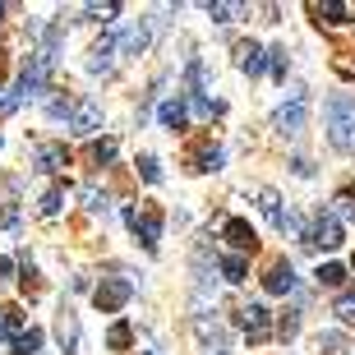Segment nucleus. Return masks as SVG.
I'll list each match as a JSON object with an SVG mask.
<instances>
[{
  "label": "nucleus",
  "instance_id": "obj_13",
  "mask_svg": "<svg viewBox=\"0 0 355 355\" xmlns=\"http://www.w3.org/2000/svg\"><path fill=\"white\" fill-rule=\"evenodd\" d=\"M33 162H37V171H42V175H60V171L69 166V153H65V144H42Z\"/></svg>",
  "mask_w": 355,
  "mask_h": 355
},
{
  "label": "nucleus",
  "instance_id": "obj_28",
  "mask_svg": "<svg viewBox=\"0 0 355 355\" xmlns=\"http://www.w3.org/2000/svg\"><path fill=\"white\" fill-rule=\"evenodd\" d=\"M342 282H346V268L342 263H323V268H318V286H332V291H337Z\"/></svg>",
  "mask_w": 355,
  "mask_h": 355
},
{
  "label": "nucleus",
  "instance_id": "obj_14",
  "mask_svg": "<svg viewBox=\"0 0 355 355\" xmlns=\"http://www.w3.org/2000/svg\"><path fill=\"white\" fill-rule=\"evenodd\" d=\"M263 286H268V295H291V291H295V268H291V259H282V263L268 268Z\"/></svg>",
  "mask_w": 355,
  "mask_h": 355
},
{
  "label": "nucleus",
  "instance_id": "obj_27",
  "mask_svg": "<svg viewBox=\"0 0 355 355\" xmlns=\"http://www.w3.org/2000/svg\"><path fill=\"white\" fill-rule=\"evenodd\" d=\"M37 346H42V328H28L24 337L10 346V351H14V355H37Z\"/></svg>",
  "mask_w": 355,
  "mask_h": 355
},
{
  "label": "nucleus",
  "instance_id": "obj_9",
  "mask_svg": "<svg viewBox=\"0 0 355 355\" xmlns=\"http://www.w3.org/2000/svg\"><path fill=\"white\" fill-rule=\"evenodd\" d=\"M69 130H74V134H83V139H92V134L102 130V106L92 102V97L74 102V111H69Z\"/></svg>",
  "mask_w": 355,
  "mask_h": 355
},
{
  "label": "nucleus",
  "instance_id": "obj_4",
  "mask_svg": "<svg viewBox=\"0 0 355 355\" xmlns=\"http://www.w3.org/2000/svg\"><path fill=\"white\" fill-rule=\"evenodd\" d=\"M130 295H134V286L125 277H102V286L92 291V304H97L102 314H120V309L130 304Z\"/></svg>",
  "mask_w": 355,
  "mask_h": 355
},
{
  "label": "nucleus",
  "instance_id": "obj_15",
  "mask_svg": "<svg viewBox=\"0 0 355 355\" xmlns=\"http://www.w3.org/2000/svg\"><path fill=\"white\" fill-rule=\"evenodd\" d=\"M148 42H153V33H148V24L139 19V24H130V33H125V37H116V51H125V55H144V51H148Z\"/></svg>",
  "mask_w": 355,
  "mask_h": 355
},
{
  "label": "nucleus",
  "instance_id": "obj_21",
  "mask_svg": "<svg viewBox=\"0 0 355 355\" xmlns=\"http://www.w3.org/2000/svg\"><path fill=\"white\" fill-rule=\"evenodd\" d=\"M0 332H5V342H19V337H24L28 332V323H24V314H19V309H5V318H0Z\"/></svg>",
  "mask_w": 355,
  "mask_h": 355
},
{
  "label": "nucleus",
  "instance_id": "obj_30",
  "mask_svg": "<svg viewBox=\"0 0 355 355\" xmlns=\"http://www.w3.org/2000/svg\"><path fill=\"white\" fill-rule=\"evenodd\" d=\"M139 175H144L148 184H162V162L153 157V153H144V157H139Z\"/></svg>",
  "mask_w": 355,
  "mask_h": 355
},
{
  "label": "nucleus",
  "instance_id": "obj_2",
  "mask_svg": "<svg viewBox=\"0 0 355 355\" xmlns=\"http://www.w3.org/2000/svg\"><path fill=\"white\" fill-rule=\"evenodd\" d=\"M46 74H51V60L33 55V60L19 69V83H14V92L0 102V111H19V102H24V97H37V92L46 88Z\"/></svg>",
  "mask_w": 355,
  "mask_h": 355
},
{
  "label": "nucleus",
  "instance_id": "obj_1",
  "mask_svg": "<svg viewBox=\"0 0 355 355\" xmlns=\"http://www.w3.org/2000/svg\"><path fill=\"white\" fill-rule=\"evenodd\" d=\"M323 116H328V144L342 148V153H355V97L351 92H332Z\"/></svg>",
  "mask_w": 355,
  "mask_h": 355
},
{
  "label": "nucleus",
  "instance_id": "obj_19",
  "mask_svg": "<svg viewBox=\"0 0 355 355\" xmlns=\"http://www.w3.org/2000/svg\"><path fill=\"white\" fill-rule=\"evenodd\" d=\"M194 171H222V148L217 144L194 148Z\"/></svg>",
  "mask_w": 355,
  "mask_h": 355
},
{
  "label": "nucleus",
  "instance_id": "obj_34",
  "mask_svg": "<svg viewBox=\"0 0 355 355\" xmlns=\"http://www.w3.org/2000/svg\"><path fill=\"white\" fill-rule=\"evenodd\" d=\"M208 14H212V24H231L240 14V5H208Z\"/></svg>",
  "mask_w": 355,
  "mask_h": 355
},
{
  "label": "nucleus",
  "instance_id": "obj_7",
  "mask_svg": "<svg viewBox=\"0 0 355 355\" xmlns=\"http://www.w3.org/2000/svg\"><path fill=\"white\" fill-rule=\"evenodd\" d=\"M236 314H240V318H236L240 332H245L250 342H263L268 332H272V314H268V304H259V300H254V304H240Z\"/></svg>",
  "mask_w": 355,
  "mask_h": 355
},
{
  "label": "nucleus",
  "instance_id": "obj_25",
  "mask_svg": "<svg viewBox=\"0 0 355 355\" xmlns=\"http://www.w3.org/2000/svg\"><path fill=\"white\" fill-rule=\"evenodd\" d=\"M116 153H120L116 139H102V144H92L88 157H92V166H111V162H116Z\"/></svg>",
  "mask_w": 355,
  "mask_h": 355
},
{
  "label": "nucleus",
  "instance_id": "obj_31",
  "mask_svg": "<svg viewBox=\"0 0 355 355\" xmlns=\"http://www.w3.org/2000/svg\"><path fill=\"white\" fill-rule=\"evenodd\" d=\"M295 332H300V314H295V309H286V314L277 318V337H282V342H291Z\"/></svg>",
  "mask_w": 355,
  "mask_h": 355
},
{
  "label": "nucleus",
  "instance_id": "obj_37",
  "mask_svg": "<svg viewBox=\"0 0 355 355\" xmlns=\"http://www.w3.org/2000/svg\"><path fill=\"white\" fill-rule=\"evenodd\" d=\"M0 282H14V259H0Z\"/></svg>",
  "mask_w": 355,
  "mask_h": 355
},
{
  "label": "nucleus",
  "instance_id": "obj_11",
  "mask_svg": "<svg viewBox=\"0 0 355 355\" xmlns=\"http://www.w3.org/2000/svg\"><path fill=\"white\" fill-rule=\"evenodd\" d=\"M79 337H83V332H79V314L65 304V309L55 314V342H60L65 355H74V351H79Z\"/></svg>",
  "mask_w": 355,
  "mask_h": 355
},
{
  "label": "nucleus",
  "instance_id": "obj_3",
  "mask_svg": "<svg viewBox=\"0 0 355 355\" xmlns=\"http://www.w3.org/2000/svg\"><path fill=\"white\" fill-rule=\"evenodd\" d=\"M304 120H309V97L304 92H295L286 106H277V116H272V130L282 134V139H295V134L304 130Z\"/></svg>",
  "mask_w": 355,
  "mask_h": 355
},
{
  "label": "nucleus",
  "instance_id": "obj_38",
  "mask_svg": "<svg viewBox=\"0 0 355 355\" xmlns=\"http://www.w3.org/2000/svg\"><path fill=\"white\" fill-rule=\"evenodd\" d=\"M0 19H5V5H0Z\"/></svg>",
  "mask_w": 355,
  "mask_h": 355
},
{
  "label": "nucleus",
  "instance_id": "obj_5",
  "mask_svg": "<svg viewBox=\"0 0 355 355\" xmlns=\"http://www.w3.org/2000/svg\"><path fill=\"white\" fill-rule=\"evenodd\" d=\"M222 240L231 245V254H240V259H250V254L259 250V231H254L245 217H226L222 222Z\"/></svg>",
  "mask_w": 355,
  "mask_h": 355
},
{
  "label": "nucleus",
  "instance_id": "obj_18",
  "mask_svg": "<svg viewBox=\"0 0 355 355\" xmlns=\"http://www.w3.org/2000/svg\"><path fill=\"white\" fill-rule=\"evenodd\" d=\"M217 272H222L226 282H236V286H240V282L250 277V259H240V254H226L222 263H217Z\"/></svg>",
  "mask_w": 355,
  "mask_h": 355
},
{
  "label": "nucleus",
  "instance_id": "obj_20",
  "mask_svg": "<svg viewBox=\"0 0 355 355\" xmlns=\"http://www.w3.org/2000/svg\"><path fill=\"white\" fill-rule=\"evenodd\" d=\"M65 198H69V189H65V184H51V189H46V194H42L37 212H42V217H55V212L65 208Z\"/></svg>",
  "mask_w": 355,
  "mask_h": 355
},
{
  "label": "nucleus",
  "instance_id": "obj_16",
  "mask_svg": "<svg viewBox=\"0 0 355 355\" xmlns=\"http://www.w3.org/2000/svg\"><path fill=\"white\" fill-rule=\"evenodd\" d=\"M236 55H240V69H245L250 79H259V74L268 69V51H263V46H254V42H240Z\"/></svg>",
  "mask_w": 355,
  "mask_h": 355
},
{
  "label": "nucleus",
  "instance_id": "obj_32",
  "mask_svg": "<svg viewBox=\"0 0 355 355\" xmlns=\"http://www.w3.org/2000/svg\"><path fill=\"white\" fill-rule=\"evenodd\" d=\"M83 208H88V212H106L111 203H106V194L97 189V184H83Z\"/></svg>",
  "mask_w": 355,
  "mask_h": 355
},
{
  "label": "nucleus",
  "instance_id": "obj_33",
  "mask_svg": "<svg viewBox=\"0 0 355 355\" xmlns=\"http://www.w3.org/2000/svg\"><path fill=\"white\" fill-rule=\"evenodd\" d=\"M268 69H272L277 79H286V46H272L268 51Z\"/></svg>",
  "mask_w": 355,
  "mask_h": 355
},
{
  "label": "nucleus",
  "instance_id": "obj_39",
  "mask_svg": "<svg viewBox=\"0 0 355 355\" xmlns=\"http://www.w3.org/2000/svg\"><path fill=\"white\" fill-rule=\"evenodd\" d=\"M148 355H157V351H148Z\"/></svg>",
  "mask_w": 355,
  "mask_h": 355
},
{
  "label": "nucleus",
  "instance_id": "obj_23",
  "mask_svg": "<svg viewBox=\"0 0 355 355\" xmlns=\"http://www.w3.org/2000/svg\"><path fill=\"white\" fill-rule=\"evenodd\" d=\"M332 314L342 318L346 328H355V291H342V295H337V304H332Z\"/></svg>",
  "mask_w": 355,
  "mask_h": 355
},
{
  "label": "nucleus",
  "instance_id": "obj_10",
  "mask_svg": "<svg viewBox=\"0 0 355 355\" xmlns=\"http://www.w3.org/2000/svg\"><path fill=\"white\" fill-rule=\"evenodd\" d=\"M259 208H263V217L277 226V231H300V222L282 208V194H277V189H259Z\"/></svg>",
  "mask_w": 355,
  "mask_h": 355
},
{
  "label": "nucleus",
  "instance_id": "obj_12",
  "mask_svg": "<svg viewBox=\"0 0 355 355\" xmlns=\"http://www.w3.org/2000/svg\"><path fill=\"white\" fill-rule=\"evenodd\" d=\"M116 65V33H102V42L88 51V74H111Z\"/></svg>",
  "mask_w": 355,
  "mask_h": 355
},
{
  "label": "nucleus",
  "instance_id": "obj_29",
  "mask_svg": "<svg viewBox=\"0 0 355 355\" xmlns=\"http://www.w3.org/2000/svg\"><path fill=\"white\" fill-rule=\"evenodd\" d=\"M318 351H328V355H342V351H346V337H342L337 328L318 332Z\"/></svg>",
  "mask_w": 355,
  "mask_h": 355
},
{
  "label": "nucleus",
  "instance_id": "obj_26",
  "mask_svg": "<svg viewBox=\"0 0 355 355\" xmlns=\"http://www.w3.org/2000/svg\"><path fill=\"white\" fill-rule=\"evenodd\" d=\"M332 203H337V208H332V217H337V222H355V189H342V194L332 198Z\"/></svg>",
  "mask_w": 355,
  "mask_h": 355
},
{
  "label": "nucleus",
  "instance_id": "obj_6",
  "mask_svg": "<svg viewBox=\"0 0 355 355\" xmlns=\"http://www.w3.org/2000/svg\"><path fill=\"white\" fill-rule=\"evenodd\" d=\"M125 222H130V231L139 236V245H144L148 254H157V240H162V217H157V212L125 208Z\"/></svg>",
  "mask_w": 355,
  "mask_h": 355
},
{
  "label": "nucleus",
  "instance_id": "obj_22",
  "mask_svg": "<svg viewBox=\"0 0 355 355\" xmlns=\"http://www.w3.org/2000/svg\"><path fill=\"white\" fill-rule=\"evenodd\" d=\"M130 342H134V328H130V323H125V318H120V323H111V332H106V346H111V351H125Z\"/></svg>",
  "mask_w": 355,
  "mask_h": 355
},
{
  "label": "nucleus",
  "instance_id": "obj_36",
  "mask_svg": "<svg viewBox=\"0 0 355 355\" xmlns=\"http://www.w3.org/2000/svg\"><path fill=\"white\" fill-rule=\"evenodd\" d=\"M92 19H111V14H120V5H88Z\"/></svg>",
  "mask_w": 355,
  "mask_h": 355
},
{
  "label": "nucleus",
  "instance_id": "obj_8",
  "mask_svg": "<svg viewBox=\"0 0 355 355\" xmlns=\"http://www.w3.org/2000/svg\"><path fill=\"white\" fill-rule=\"evenodd\" d=\"M304 245H314V250H337V245H342V222H337L332 212H318L314 226L304 231Z\"/></svg>",
  "mask_w": 355,
  "mask_h": 355
},
{
  "label": "nucleus",
  "instance_id": "obj_17",
  "mask_svg": "<svg viewBox=\"0 0 355 355\" xmlns=\"http://www.w3.org/2000/svg\"><path fill=\"white\" fill-rule=\"evenodd\" d=\"M162 125H166V130H184V125H189V106H184V97L162 102Z\"/></svg>",
  "mask_w": 355,
  "mask_h": 355
},
{
  "label": "nucleus",
  "instance_id": "obj_24",
  "mask_svg": "<svg viewBox=\"0 0 355 355\" xmlns=\"http://www.w3.org/2000/svg\"><path fill=\"white\" fill-rule=\"evenodd\" d=\"M314 10L323 14L328 24H346V19H351V5H342V0H323V5H314Z\"/></svg>",
  "mask_w": 355,
  "mask_h": 355
},
{
  "label": "nucleus",
  "instance_id": "obj_35",
  "mask_svg": "<svg viewBox=\"0 0 355 355\" xmlns=\"http://www.w3.org/2000/svg\"><path fill=\"white\" fill-rule=\"evenodd\" d=\"M69 111H74V102H51V106H46V116H51V120H69Z\"/></svg>",
  "mask_w": 355,
  "mask_h": 355
}]
</instances>
